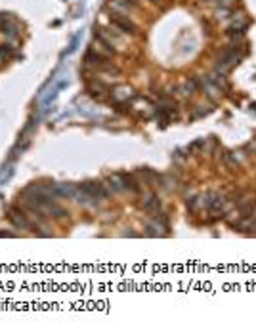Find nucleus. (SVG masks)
<instances>
[{
    "label": "nucleus",
    "mask_w": 256,
    "mask_h": 334,
    "mask_svg": "<svg viewBox=\"0 0 256 334\" xmlns=\"http://www.w3.org/2000/svg\"><path fill=\"white\" fill-rule=\"evenodd\" d=\"M109 25L119 29L126 36H136L140 33V27L128 14H119V12H109Z\"/></svg>",
    "instance_id": "nucleus-1"
},
{
    "label": "nucleus",
    "mask_w": 256,
    "mask_h": 334,
    "mask_svg": "<svg viewBox=\"0 0 256 334\" xmlns=\"http://www.w3.org/2000/svg\"><path fill=\"white\" fill-rule=\"evenodd\" d=\"M86 92L90 94L94 100H103V98H107L111 94V86L107 82H103L101 78H94L86 86Z\"/></svg>",
    "instance_id": "nucleus-2"
},
{
    "label": "nucleus",
    "mask_w": 256,
    "mask_h": 334,
    "mask_svg": "<svg viewBox=\"0 0 256 334\" xmlns=\"http://www.w3.org/2000/svg\"><path fill=\"white\" fill-rule=\"evenodd\" d=\"M8 218L12 220V224L17 227H23V229H29V227H33V224L25 218V214L21 212V210H17V208H12L8 212Z\"/></svg>",
    "instance_id": "nucleus-3"
},
{
    "label": "nucleus",
    "mask_w": 256,
    "mask_h": 334,
    "mask_svg": "<svg viewBox=\"0 0 256 334\" xmlns=\"http://www.w3.org/2000/svg\"><path fill=\"white\" fill-rule=\"evenodd\" d=\"M119 176H121V182H123V189H128V191L132 193H138L141 189L140 182L136 180L134 174H119Z\"/></svg>",
    "instance_id": "nucleus-4"
},
{
    "label": "nucleus",
    "mask_w": 256,
    "mask_h": 334,
    "mask_svg": "<svg viewBox=\"0 0 256 334\" xmlns=\"http://www.w3.org/2000/svg\"><path fill=\"white\" fill-rule=\"evenodd\" d=\"M141 208L148 210V212H157V210H161V199H159L157 195H148V197H143V200H141Z\"/></svg>",
    "instance_id": "nucleus-5"
},
{
    "label": "nucleus",
    "mask_w": 256,
    "mask_h": 334,
    "mask_svg": "<svg viewBox=\"0 0 256 334\" xmlns=\"http://www.w3.org/2000/svg\"><path fill=\"white\" fill-rule=\"evenodd\" d=\"M222 160L224 164L228 168H239V160H237V157H235V153H232V151H224L222 153Z\"/></svg>",
    "instance_id": "nucleus-6"
},
{
    "label": "nucleus",
    "mask_w": 256,
    "mask_h": 334,
    "mask_svg": "<svg viewBox=\"0 0 256 334\" xmlns=\"http://www.w3.org/2000/svg\"><path fill=\"white\" fill-rule=\"evenodd\" d=\"M140 2H141V0H140ZM148 2H151V4H161L163 0H148Z\"/></svg>",
    "instance_id": "nucleus-7"
}]
</instances>
